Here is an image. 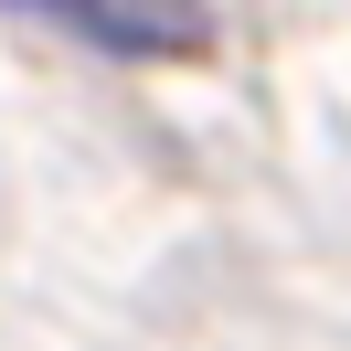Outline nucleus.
Returning <instances> with one entry per match:
<instances>
[{"instance_id":"1","label":"nucleus","mask_w":351,"mask_h":351,"mask_svg":"<svg viewBox=\"0 0 351 351\" xmlns=\"http://www.w3.org/2000/svg\"><path fill=\"white\" fill-rule=\"evenodd\" d=\"M11 11L64 22V32H86L96 53H138V64L213 43V11H202V0H11Z\"/></svg>"}]
</instances>
